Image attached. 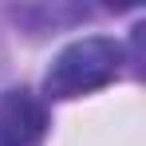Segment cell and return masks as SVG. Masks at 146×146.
Listing matches in <instances>:
<instances>
[{
  "instance_id": "1",
  "label": "cell",
  "mask_w": 146,
  "mask_h": 146,
  "mask_svg": "<svg viewBox=\"0 0 146 146\" xmlns=\"http://www.w3.org/2000/svg\"><path fill=\"white\" fill-rule=\"evenodd\" d=\"M126 63V51L111 36H83L51 59L48 79H44V95L48 99H79L91 95L99 87L115 83Z\"/></svg>"
},
{
  "instance_id": "2",
  "label": "cell",
  "mask_w": 146,
  "mask_h": 146,
  "mask_svg": "<svg viewBox=\"0 0 146 146\" xmlns=\"http://www.w3.org/2000/svg\"><path fill=\"white\" fill-rule=\"evenodd\" d=\"M48 134V107L28 87L0 91V146H40Z\"/></svg>"
}]
</instances>
